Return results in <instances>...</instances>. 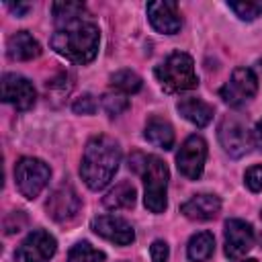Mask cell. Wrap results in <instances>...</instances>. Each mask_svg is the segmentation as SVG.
I'll return each mask as SVG.
<instances>
[{"label": "cell", "mask_w": 262, "mask_h": 262, "mask_svg": "<svg viewBox=\"0 0 262 262\" xmlns=\"http://www.w3.org/2000/svg\"><path fill=\"white\" fill-rule=\"evenodd\" d=\"M6 53L14 61H29V59H33V57H37L41 53V45L37 43V39L31 33L18 31L8 39Z\"/></svg>", "instance_id": "obj_16"}, {"label": "cell", "mask_w": 262, "mask_h": 262, "mask_svg": "<svg viewBox=\"0 0 262 262\" xmlns=\"http://www.w3.org/2000/svg\"><path fill=\"white\" fill-rule=\"evenodd\" d=\"M135 188L131 182H119L115 188H111L106 192V196L102 199L104 207L106 209H113V211H119V209H129L135 205Z\"/></svg>", "instance_id": "obj_20"}, {"label": "cell", "mask_w": 262, "mask_h": 262, "mask_svg": "<svg viewBox=\"0 0 262 262\" xmlns=\"http://www.w3.org/2000/svg\"><path fill=\"white\" fill-rule=\"evenodd\" d=\"M176 108L186 121H190L196 127H205L213 119V106L201 98H182L176 104Z\"/></svg>", "instance_id": "obj_17"}, {"label": "cell", "mask_w": 262, "mask_h": 262, "mask_svg": "<svg viewBox=\"0 0 262 262\" xmlns=\"http://www.w3.org/2000/svg\"><path fill=\"white\" fill-rule=\"evenodd\" d=\"M215 252V237L211 231H199L188 239L186 256L190 262H205Z\"/></svg>", "instance_id": "obj_19"}, {"label": "cell", "mask_w": 262, "mask_h": 262, "mask_svg": "<svg viewBox=\"0 0 262 262\" xmlns=\"http://www.w3.org/2000/svg\"><path fill=\"white\" fill-rule=\"evenodd\" d=\"M49 176H51L49 166L39 158L25 156L14 166V182L25 199H37L41 190L47 186Z\"/></svg>", "instance_id": "obj_5"}, {"label": "cell", "mask_w": 262, "mask_h": 262, "mask_svg": "<svg viewBox=\"0 0 262 262\" xmlns=\"http://www.w3.org/2000/svg\"><path fill=\"white\" fill-rule=\"evenodd\" d=\"M8 8L14 10L16 14H20V12H27V10H29V4H16V6H14V4H8Z\"/></svg>", "instance_id": "obj_28"}, {"label": "cell", "mask_w": 262, "mask_h": 262, "mask_svg": "<svg viewBox=\"0 0 262 262\" xmlns=\"http://www.w3.org/2000/svg\"><path fill=\"white\" fill-rule=\"evenodd\" d=\"M2 100L12 104L16 111H29L37 100V92H35V86L27 78L18 74H4L2 76Z\"/></svg>", "instance_id": "obj_10"}, {"label": "cell", "mask_w": 262, "mask_h": 262, "mask_svg": "<svg viewBox=\"0 0 262 262\" xmlns=\"http://www.w3.org/2000/svg\"><path fill=\"white\" fill-rule=\"evenodd\" d=\"M219 143L231 158L246 156L254 145V131L237 115H227L219 123Z\"/></svg>", "instance_id": "obj_6"}, {"label": "cell", "mask_w": 262, "mask_h": 262, "mask_svg": "<svg viewBox=\"0 0 262 262\" xmlns=\"http://www.w3.org/2000/svg\"><path fill=\"white\" fill-rule=\"evenodd\" d=\"M80 205H82V201H80L78 192L70 184H61V186H57L49 194L45 209H47V215L51 219H55V221H68V219L76 217V213L80 211Z\"/></svg>", "instance_id": "obj_13"}, {"label": "cell", "mask_w": 262, "mask_h": 262, "mask_svg": "<svg viewBox=\"0 0 262 262\" xmlns=\"http://www.w3.org/2000/svg\"><path fill=\"white\" fill-rule=\"evenodd\" d=\"M119 164H121L119 143L108 135H94L84 147L80 176L88 188L100 190L113 180Z\"/></svg>", "instance_id": "obj_2"}, {"label": "cell", "mask_w": 262, "mask_h": 262, "mask_svg": "<svg viewBox=\"0 0 262 262\" xmlns=\"http://www.w3.org/2000/svg\"><path fill=\"white\" fill-rule=\"evenodd\" d=\"M57 242L45 229H33L16 248L14 262H49L55 254Z\"/></svg>", "instance_id": "obj_8"}, {"label": "cell", "mask_w": 262, "mask_h": 262, "mask_svg": "<svg viewBox=\"0 0 262 262\" xmlns=\"http://www.w3.org/2000/svg\"><path fill=\"white\" fill-rule=\"evenodd\" d=\"M205 160H207V143L201 135L186 137L184 143L180 145L178 154H176V166H178L180 174L186 176L188 180L201 178L203 168H205Z\"/></svg>", "instance_id": "obj_9"}, {"label": "cell", "mask_w": 262, "mask_h": 262, "mask_svg": "<svg viewBox=\"0 0 262 262\" xmlns=\"http://www.w3.org/2000/svg\"><path fill=\"white\" fill-rule=\"evenodd\" d=\"M256 92H258V78L250 68H235L231 78L219 90L223 102L235 108L250 102L256 96Z\"/></svg>", "instance_id": "obj_7"}, {"label": "cell", "mask_w": 262, "mask_h": 262, "mask_svg": "<svg viewBox=\"0 0 262 262\" xmlns=\"http://www.w3.org/2000/svg\"><path fill=\"white\" fill-rule=\"evenodd\" d=\"M141 174H143V184H145V196H143L145 207L151 213H164L168 205V199H166L168 178H170L168 166L158 156H147Z\"/></svg>", "instance_id": "obj_4"}, {"label": "cell", "mask_w": 262, "mask_h": 262, "mask_svg": "<svg viewBox=\"0 0 262 262\" xmlns=\"http://www.w3.org/2000/svg\"><path fill=\"white\" fill-rule=\"evenodd\" d=\"M242 262H258V260H254V258H248V260H242Z\"/></svg>", "instance_id": "obj_29"}, {"label": "cell", "mask_w": 262, "mask_h": 262, "mask_svg": "<svg viewBox=\"0 0 262 262\" xmlns=\"http://www.w3.org/2000/svg\"><path fill=\"white\" fill-rule=\"evenodd\" d=\"M156 78L168 92H180V90H192L199 86V76L194 72V61L188 53L176 51L168 55L158 68Z\"/></svg>", "instance_id": "obj_3"}, {"label": "cell", "mask_w": 262, "mask_h": 262, "mask_svg": "<svg viewBox=\"0 0 262 262\" xmlns=\"http://www.w3.org/2000/svg\"><path fill=\"white\" fill-rule=\"evenodd\" d=\"M147 18L151 23V27L158 33L164 35H174L180 31L182 27V18L178 12V4L172 0H164V2H149L147 4Z\"/></svg>", "instance_id": "obj_14"}, {"label": "cell", "mask_w": 262, "mask_h": 262, "mask_svg": "<svg viewBox=\"0 0 262 262\" xmlns=\"http://www.w3.org/2000/svg\"><path fill=\"white\" fill-rule=\"evenodd\" d=\"M227 6L242 18V20H254L262 14V2L260 0H239V2H227Z\"/></svg>", "instance_id": "obj_23"}, {"label": "cell", "mask_w": 262, "mask_h": 262, "mask_svg": "<svg viewBox=\"0 0 262 262\" xmlns=\"http://www.w3.org/2000/svg\"><path fill=\"white\" fill-rule=\"evenodd\" d=\"M102 106L108 113V117H119L123 111L129 108L127 94H123V92H106L102 96Z\"/></svg>", "instance_id": "obj_24"}, {"label": "cell", "mask_w": 262, "mask_h": 262, "mask_svg": "<svg viewBox=\"0 0 262 262\" xmlns=\"http://www.w3.org/2000/svg\"><path fill=\"white\" fill-rule=\"evenodd\" d=\"M145 139L162 149H172L174 145V129L162 117H149L145 123Z\"/></svg>", "instance_id": "obj_18"}, {"label": "cell", "mask_w": 262, "mask_h": 262, "mask_svg": "<svg viewBox=\"0 0 262 262\" xmlns=\"http://www.w3.org/2000/svg\"><path fill=\"white\" fill-rule=\"evenodd\" d=\"M111 84L117 92H123V94H133V92H139L141 90V78L131 72V70H119L111 76Z\"/></svg>", "instance_id": "obj_21"}, {"label": "cell", "mask_w": 262, "mask_h": 262, "mask_svg": "<svg viewBox=\"0 0 262 262\" xmlns=\"http://www.w3.org/2000/svg\"><path fill=\"white\" fill-rule=\"evenodd\" d=\"M90 227L96 235H100L113 244H119V246H129L135 239V231H133L131 223H127L123 217H117V215L94 217Z\"/></svg>", "instance_id": "obj_12"}, {"label": "cell", "mask_w": 262, "mask_h": 262, "mask_svg": "<svg viewBox=\"0 0 262 262\" xmlns=\"http://www.w3.org/2000/svg\"><path fill=\"white\" fill-rule=\"evenodd\" d=\"M219 211H221V199L217 194H209V192L194 194L180 207V213L192 221H209V219L217 217Z\"/></svg>", "instance_id": "obj_15"}, {"label": "cell", "mask_w": 262, "mask_h": 262, "mask_svg": "<svg viewBox=\"0 0 262 262\" xmlns=\"http://www.w3.org/2000/svg\"><path fill=\"white\" fill-rule=\"evenodd\" d=\"M254 143L262 149V121L256 125V129H254Z\"/></svg>", "instance_id": "obj_27"}, {"label": "cell", "mask_w": 262, "mask_h": 262, "mask_svg": "<svg viewBox=\"0 0 262 262\" xmlns=\"http://www.w3.org/2000/svg\"><path fill=\"white\" fill-rule=\"evenodd\" d=\"M76 115H94L98 108V102L92 94H82L80 98H76V102L72 104Z\"/></svg>", "instance_id": "obj_25"}, {"label": "cell", "mask_w": 262, "mask_h": 262, "mask_svg": "<svg viewBox=\"0 0 262 262\" xmlns=\"http://www.w3.org/2000/svg\"><path fill=\"white\" fill-rule=\"evenodd\" d=\"M55 33L51 49L74 63H90L98 53L100 31L82 2H55L51 6Z\"/></svg>", "instance_id": "obj_1"}, {"label": "cell", "mask_w": 262, "mask_h": 262, "mask_svg": "<svg viewBox=\"0 0 262 262\" xmlns=\"http://www.w3.org/2000/svg\"><path fill=\"white\" fill-rule=\"evenodd\" d=\"M244 182L252 192H260L262 190V166H252L246 170L244 174Z\"/></svg>", "instance_id": "obj_26"}, {"label": "cell", "mask_w": 262, "mask_h": 262, "mask_svg": "<svg viewBox=\"0 0 262 262\" xmlns=\"http://www.w3.org/2000/svg\"><path fill=\"white\" fill-rule=\"evenodd\" d=\"M66 262H104V254L92 248L88 242H78L70 250Z\"/></svg>", "instance_id": "obj_22"}, {"label": "cell", "mask_w": 262, "mask_h": 262, "mask_svg": "<svg viewBox=\"0 0 262 262\" xmlns=\"http://www.w3.org/2000/svg\"><path fill=\"white\" fill-rule=\"evenodd\" d=\"M254 246V229L244 219L225 221V254L231 260L244 258Z\"/></svg>", "instance_id": "obj_11"}]
</instances>
